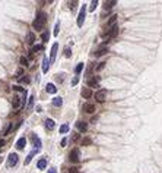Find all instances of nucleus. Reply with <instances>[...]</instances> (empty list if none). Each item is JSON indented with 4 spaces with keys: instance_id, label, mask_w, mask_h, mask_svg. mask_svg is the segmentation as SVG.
I'll return each instance as SVG.
<instances>
[{
    "instance_id": "obj_1",
    "label": "nucleus",
    "mask_w": 162,
    "mask_h": 173,
    "mask_svg": "<svg viewBox=\"0 0 162 173\" xmlns=\"http://www.w3.org/2000/svg\"><path fill=\"white\" fill-rule=\"evenodd\" d=\"M45 22H47V16H45V13L38 12L37 18L34 19V22H32V28L35 31H42V28L45 27Z\"/></svg>"
},
{
    "instance_id": "obj_2",
    "label": "nucleus",
    "mask_w": 162,
    "mask_h": 173,
    "mask_svg": "<svg viewBox=\"0 0 162 173\" xmlns=\"http://www.w3.org/2000/svg\"><path fill=\"white\" fill-rule=\"evenodd\" d=\"M85 16H86V5H82V8H80V10H79V15H78V19H76L78 27H82V25H83Z\"/></svg>"
},
{
    "instance_id": "obj_3",
    "label": "nucleus",
    "mask_w": 162,
    "mask_h": 173,
    "mask_svg": "<svg viewBox=\"0 0 162 173\" xmlns=\"http://www.w3.org/2000/svg\"><path fill=\"white\" fill-rule=\"evenodd\" d=\"M18 160H19L18 154H16V153H10V154H9V157H7L6 166H7V167H15V166L18 164Z\"/></svg>"
},
{
    "instance_id": "obj_4",
    "label": "nucleus",
    "mask_w": 162,
    "mask_h": 173,
    "mask_svg": "<svg viewBox=\"0 0 162 173\" xmlns=\"http://www.w3.org/2000/svg\"><path fill=\"white\" fill-rule=\"evenodd\" d=\"M108 51H110L108 46H107V44H104V43H102V44H101V46L97 49V51H95V57H101V56H105Z\"/></svg>"
},
{
    "instance_id": "obj_5",
    "label": "nucleus",
    "mask_w": 162,
    "mask_h": 173,
    "mask_svg": "<svg viewBox=\"0 0 162 173\" xmlns=\"http://www.w3.org/2000/svg\"><path fill=\"white\" fill-rule=\"evenodd\" d=\"M86 84H88V88H98V86H99V78L98 76L88 78Z\"/></svg>"
},
{
    "instance_id": "obj_6",
    "label": "nucleus",
    "mask_w": 162,
    "mask_h": 173,
    "mask_svg": "<svg viewBox=\"0 0 162 173\" xmlns=\"http://www.w3.org/2000/svg\"><path fill=\"white\" fill-rule=\"evenodd\" d=\"M79 156H80L79 150H78V148H73L70 153H69V160H70L72 163H78V161H79Z\"/></svg>"
},
{
    "instance_id": "obj_7",
    "label": "nucleus",
    "mask_w": 162,
    "mask_h": 173,
    "mask_svg": "<svg viewBox=\"0 0 162 173\" xmlns=\"http://www.w3.org/2000/svg\"><path fill=\"white\" fill-rule=\"evenodd\" d=\"M94 97H95V100H97L98 103H104L105 98H107V91H105V90H99V91H97V93L94 94Z\"/></svg>"
},
{
    "instance_id": "obj_8",
    "label": "nucleus",
    "mask_w": 162,
    "mask_h": 173,
    "mask_svg": "<svg viewBox=\"0 0 162 173\" xmlns=\"http://www.w3.org/2000/svg\"><path fill=\"white\" fill-rule=\"evenodd\" d=\"M83 112L88 113V115H94V113L97 112V107H95L94 104H91V103H86V104L83 106Z\"/></svg>"
},
{
    "instance_id": "obj_9",
    "label": "nucleus",
    "mask_w": 162,
    "mask_h": 173,
    "mask_svg": "<svg viewBox=\"0 0 162 173\" xmlns=\"http://www.w3.org/2000/svg\"><path fill=\"white\" fill-rule=\"evenodd\" d=\"M57 50H59V44L54 43V44L51 46V50H50V62H54V59L57 56Z\"/></svg>"
},
{
    "instance_id": "obj_10",
    "label": "nucleus",
    "mask_w": 162,
    "mask_h": 173,
    "mask_svg": "<svg viewBox=\"0 0 162 173\" xmlns=\"http://www.w3.org/2000/svg\"><path fill=\"white\" fill-rule=\"evenodd\" d=\"M47 163H48L47 157H41V159L38 160V163H37V167H38L39 170H42V169H45V167H47Z\"/></svg>"
},
{
    "instance_id": "obj_11",
    "label": "nucleus",
    "mask_w": 162,
    "mask_h": 173,
    "mask_svg": "<svg viewBox=\"0 0 162 173\" xmlns=\"http://www.w3.org/2000/svg\"><path fill=\"white\" fill-rule=\"evenodd\" d=\"M31 139H32V142H34V145H35V150L38 151V150L41 148V139H39L35 134H31Z\"/></svg>"
},
{
    "instance_id": "obj_12",
    "label": "nucleus",
    "mask_w": 162,
    "mask_h": 173,
    "mask_svg": "<svg viewBox=\"0 0 162 173\" xmlns=\"http://www.w3.org/2000/svg\"><path fill=\"white\" fill-rule=\"evenodd\" d=\"M25 145H27V138H25V137H22V138H19V139L16 141V148H18V150H24Z\"/></svg>"
},
{
    "instance_id": "obj_13",
    "label": "nucleus",
    "mask_w": 162,
    "mask_h": 173,
    "mask_svg": "<svg viewBox=\"0 0 162 173\" xmlns=\"http://www.w3.org/2000/svg\"><path fill=\"white\" fill-rule=\"evenodd\" d=\"M80 94H82V97H83V98H86V100H89L92 95H94V94H92V90H91V88H88V86L82 90V93H80Z\"/></svg>"
},
{
    "instance_id": "obj_14",
    "label": "nucleus",
    "mask_w": 162,
    "mask_h": 173,
    "mask_svg": "<svg viewBox=\"0 0 162 173\" xmlns=\"http://www.w3.org/2000/svg\"><path fill=\"white\" fill-rule=\"evenodd\" d=\"M45 91H47L48 94H56L57 93V88H56V85L54 84H47V85H45Z\"/></svg>"
},
{
    "instance_id": "obj_15",
    "label": "nucleus",
    "mask_w": 162,
    "mask_h": 173,
    "mask_svg": "<svg viewBox=\"0 0 162 173\" xmlns=\"http://www.w3.org/2000/svg\"><path fill=\"white\" fill-rule=\"evenodd\" d=\"M76 129L80 132H86V129H88V123L86 122H78L76 123Z\"/></svg>"
},
{
    "instance_id": "obj_16",
    "label": "nucleus",
    "mask_w": 162,
    "mask_h": 173,
    "mask_svg": "<svg viewBox=\"0 0 162 173\" xmlns=\"http://www.w3.org/2000/svg\"><path fill=\"white\" fill-rule=\"evenodd\" d=\"M54 126H56V123H54L53 119H45V128H47L48 131H53Z\"/></svg>"
},
{
    "instance_id": "obj_17",
    "label": "nucleus",
    "mask_w": 162,
    "mask_h": 173,
    "mask_svg": "<svg viewBox=\"0 0 162 173\" xmlns=\"http://www.w3.org/2000/svg\"><path fill=\"white\" fill-rule=\"evenodd\" d=\"M12 107H13V109H19V107H20V98L18 95H15L12 98Z\"/></svg>"
},
{
    "instance_id": "obj_18",
    "label": "nucleus",
    "mask_w": 162,
    "mask_h": 173,
    "mask_svg": "<svg viewBox=\"0 0 162 173\" xmlns=\"http://www.w3.org/2000/svg\"><path fill=\"white\" fill-rule=\"evenodd\" d=\"M102 5H104V9H105V10H110V9H112L115 5H117V2H115V0H112V2H104Z\"/></svg>"
},
{
    "instance_id": "obj_19",
    "label": "nucleus",
    "mask_w": 162,
    "mask_h": 173,
    "mask_svg": "<svg viewBox=\"0 0 162 173\" xmlns=\"http://www.w3.org/2000/svg\"><path fill=\"white\" fill-rule=\"evenodd\" d=\"M48 68H50V60H48V59H44V60H42V72L47 73V72H48Z\"/></svg>"
},
{
    "instance_id": "obj_20",
    "label": "nucleus",
    "mask_w": 162,
    "mask_h": 173,
    "mask_svg": "<svg viewBox=\"0 0 162 173\" xmlns=\"http://www.w3.org/2000/svg\"><path fill=\"white\" fill-rule=\"evenodd\" d=\"M61 104H63V98L61 97H54L53 98V106L54 107H61Z\"/></svg>"
},
{
    "instance_id": "obj_21",
    "label": "nucleus",
    "mask_w": 162,
    "mask_h": 173,
    "mask_svg": "<svg viewBox=\"0 0 162 173\" xmlns=\"http://www.w3.org/2000/svg\"><path fill=\"white\" fill-rule=\"evenodd\" d=\"M115 21H117V15H112V16H111V19L107 22V28H108V30H110L111 27H114V25H115Z\"/></svg>"
},
{
    "instance_id": "obj_22",
    "label": "nucleus",
    "mask_w": 162,
    "mask_h": 173,
    "mask_svg": "<svg viewBox=\"0 0 162 173\" xmlns=\"http://www.w3.org/2000/svg\"><path fill=\"white\" fill-rule=\"evenodd\" d=\"M34 41H35V35H34V32H28V35H27V43L28 44H34Z\"/></svg>"
},
{
    "instance_id": "obj_23",
    "label": "nucleus",
    "mask_w": 162,
    "mask_h": 173,
    "mask_svg": "<svg viewBox=\"0 0 162 173\" xmlns=\"http://www.w3.org/2000/svg\"><path fill=\"white\" fill-rule=\"evenodd\" d=\"M48 38H50V32H48V31H44V32L41 34V41H42V43H47Z\"/></svg>"
},
{
    "instance_id": "obj_24",
    "label": "nucleus",
    "mask_w": 162,
    "mask_h": 173,
    "mask_svg": "<svg viewBox=\"0 0 162 173\" xmlns=\"http://www.w3.org/2000/svg\"><path fill=\"white\" fill-rule=\"evenodd\" d=\"M35 154H37V150H35V151H32V153H29V154L27 156V159H25V164H29V161L32 160V157H34Z\"/></svg>"
},
{
    "instance_id": "obj_25",
    "label": "nucleus",
    "mask_w": 162,
    "mask_h": 173,
    "mask_svg": "<svg viewBox=\"0 0 162 173\" xmlns=\"http://www.w3.org/2000/svg\"><path fill=\"white\" fill-rule=\"evenodd\" d=\"M19 62H20L22 66H25V68H27V66H29V62H28V59H27L25 56H22V57L19 59Z\"/></svg>"
},
{
    "instance_id": "obj_26",
    "label": "nucleus",
    "mask_w": 162,
    "mask_h": 173,
    "mask_svg": "<svg viewBox=\"0 0 162 173\" xmlns=\"http://www.w3.org/2000/svg\"><path fill=\"white\" fill-rule=\"evenodd\" d=\"M69 129H70V128H69L67 123L61 125V126H60V134H67V132H69Z\"/></svg>"
},
{
    "instance_id": "obj_27",
    "label": "nucleus",
    "mask_w": 162,
    "mask_h": 173,
    "mask_svg": "<svg viewBox=\"0 0 162 173\" xmlns=\"http://www.w3.org/2000/svg\"><path fill=\"white\" fill-rule=\"evenodd\" d=\"M82 69H83V63H78L76 66H75V73L79 75V73L82 72Z\"/></svg>"
},
{
    "instance_id": "obj_28",
    "label": "nucleus",
    "mask_w": 162,
    "mask_h": 173,
    "mask_svg": "<svg viewBox=\"0 0 162 173\" xmlns=\"http://www.w3.org/2000/svg\"><path fill=\"white\" fill-rule=\"evenodd\" d=\"M63 54H64V57H67V59H69V57L72 56V50L69 49V47H67V49L64 47V51H63Z\"/></svg>"
},
{
    "instance_id": "obj_29",
    "label": "nucleus",
    "mask_w": 162,
    "mask_h": 173,
    "mask_svg": "<svg viewBox=\"0 0 162 173\" xmlns=\"http://www.w3.org/2000/svg\"><path fill=\"white\" fill-rule=\"evenodd\" d=\"M41 49H42V44H37V46H34V47H32L31 53H37V51H39Z\"/></svg>"
},
{
    "instance_id": "obj_30",
    "label": "nucleus",
    "mask_w": 162,
    "mask_h": 173,
    "mask_svg": "<svg viewBox=\"0 0 162 173\" xmlns=\"http://www.w3.org/2000/svg\"><path fill=\"white\" fill-rule=\"evenodd\" d=\"M97 5H98V2H97V0H94V2L91 3V6H89V12H94L95 8H97Z\"/></svg>"
},
{
    "instance_id": "obj_31",
    "label": "nucleus",
    "mask_w": 162,
    "mask_h": 173,
    "mask_svg": "<svg viewBox=\"0 0 162 173\" xmlns=\"http://www.w3.org/2000/svg\"><path fill=\"white\" fill-rule=\"evenodd\" d=\"M104 66H105V62H101V63L98 65V66L95 68V71H97V72H99V71H102V69H104Z\"/></svg>"
},
{
    "instance_id": "obj_32",
    "label": "nucleus",
    "mask_w": 162,
    "mask_h": 173,
    "mask_svg": "<svg viewBox=\"0 0 162 173\" xmlns=\"http://www.w3.org/2000/svg\"><path fill=\"white\" fill-rule=\"evenodd\" d=\"M12 88H13V91H22V93H24V91H25V90H24V88H22V86H20V85H13V86H12Z\"/></svg>"
},
{
    "instance_id": "obj_33",
    "label": "nucleus",
    "mask_w": 162,
    "mask_h": 173,
    "mask_svg": "<svg viewBox=\"0 0 162 173\" xmlns=\"http://www.w3.org/2000/svg\"><path fill=\"white\" fill-rule=\"evenodd\" d=\"M91 142H92L91 138H83V139H82V145H83V147H85V145H89Z\"/></svg>"
},
{
    "instance_id": "obj_34",
    "label": "nucleus",
    "mask_w": 162,
    "mask_h": 173,
    "mask_svg": "<svg viewBox=\"0 0 162 173\" xmlns=\"http://www.w3.org/2000/svg\"><path fill=\"white\" fill-rule=\"evenodd\" d=\"M12 128H13V126H12V123H9V125H7V128L5 129V132H3V134H5V135H7V134L12 131Z\"/></svg>"
},
{
    "instance_id": "obj_35",
    "label": "nucleus",
    "mask_w": 162,
    "mask_h": 173,
    "mask_svg": "<svg viewBox=\"0 0 162 173\" xmlns=\"http://www.w3.org/2000/svg\"><path fill=\"white\" fill-rule=\"evenodd\" d=\"M69 173H79V169H78L76 166H73V167L69 169Z\"/></svg>"
},
{
    "instance_id": "obj_36",
    "label": "nucleus",
    "mask_w": 162,
    "mask_h": 173,
    "mask_svg": "<svg viewBox=\"0 0 162 173\" xmlns=\"http://www.w3.org/2000/svg\"><path fill=\"white\" fill-rule=\"evenodd\" d=\"M59 28H60V22L57 21V24H56V27H54V37L59 34Z\"/></svg>"
},
{
    "instance_id": "obj_37",
    "label": "nucleus",
    "mask_w": 162,
    "mask_h": 173,
    "mask_svg": "<svg viewBox=\"0 0 162 173\" xmlns=\"http://www.w3.org/2000/svg\"><path fill=\"white\" fill-rule=\"evenodd\" d=\"M67 5H69V8H70V9H73L78 5V2H67Z\"/></svg>"
},
{
    "instance_id": "obj_38",
    "label": "nucleus",
    "mask_w": 162,
    "mask_h": 173,
    "mask_svg": "<svg viewBox=\"0 0 162 173\" xmlns=\"http://www.w3.org/2000/svg\"><path fill=\"white\" fill-rule=\"evenodd\" d=\"M32 104H34V95H31V97H29V98H28V106H29V107H31V106H32Z\"/></svg>"
},
{
    "instance_id": "obj_39",
    "label": "nucleus",
    "mask_w": 162,
    "mask_h": 173,
    "mask_svg": "<svg viewBox=\"0 0 162 173\" xmlns=\"http://www.w3.org/2000/svg\"><path fill=\"white\" fill-rule=\"evenodd\" d=\"M19 75H24V69H22V68H19L18 71H16V76L19 78Z\"/></svg>"
},
{
    "instance_id": "obj_40",
    "label": "nucleus",
    "mask_w": 162,
    "mask_h": 173,
    "mask_svg": "<svg viewBox=\"0 0 162 173\" xmlns=\"http://www.w3.org/2000/svg\"><path fill=\"white\" fill-rule=\"evenodd\" d=\"M78 82H79V76H78V75H76V76H75V78H73V81H72V85H76V84H78Z\"/></svg>"
},
{
    "instance_id": "obj_41",
    "label": "nucleus",
    "mask_w": 162,
    "mask_h": 173,
    "mask_svg": "<svg viewBox=\"0 0 162 173\" xmlns=\"http://www.w3.org/2000/svg\"><path fill=\"white\" fill-rule=\"evenodd\" d=\"M20 82H24V84H28V82H29V78H28V76H24V78L20 79Z\"/></svg>"
},
{
    "instance_id": "obj_42",
    "label": "nucleus",
    "mask_w": 162,
    "mask_h": 173,
    "mask_svg": "<svg viewBox=\"0 0 162 173\" xmlns=\"http://www.w3.org/2000/svg\"><path fill=\"white\" fill-rule=\"evenodd\" d=\"M66 144H67V139H66V138H63V139H61V142H60V145H61V147H66Z\"/></svg>"
},
{
    "instance_id": "obj_43",
    "label": "nucleus",
    "mask_w": 162,
    "mask_h": 173,
    "mask_svg": "<svg viewBox=\"0 0 162 173\" xmlns=\"http://www.w3.org/2000/svg\"><path fill=\"white\" fill-rule=\"evenodd\" d=\"M47 173H57V170H56V167H50Z\"/></svg>"
},
{
    "instance_id": "obj_44",
    "label": "nucleus",
    "mask_w": 162,
    "mask_h": 173,
    "mask_svg": "<svg viewBox=\"0 0 162 173\" xmlns=\"http://www.w3.org/2000/svg\"><path fill=\"white\" fill-rule=\"evenodd\" d=\"M5 144H6L5 139H0V150H2V147H5Z\"/></svg>"
}]
</instances>
